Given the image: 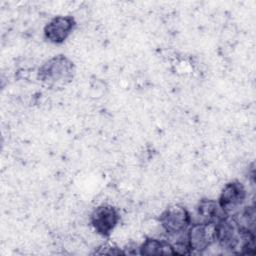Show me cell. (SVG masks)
Returning <instances> with one entry per match:
<instances>
[{
  "label": "cell",
  "mask_w": 256,
  "mask_h": 256,
  "mask_svg": "<svg viewBox=\"0 0 256 256\" xmlns=\"http://www.w3.org/2000/svg\"><path fill=\"white\" fill-rule=\"evenodd\" d=\"M215 242L223 249L241 255L255 253V230L239 225L230 215H222L214 223Z\"/></svg>",
  "instance_id": "6da1fadb"
},
{
  "label": "cell",
  "mask_w": 256,
  "mask_h": 256,
  "mask_svg": "<svg viewBox=\"0 0 256 256\" xmlns=\"http://www.w3.org/2000/svg\"><path fill=\"white\" fill-rule=\"evenodd\" d=\"M185 242L191 254L204 252L215 243L214 223L192 222L186 231Z\"/></svg>",
  "instance_id": "5b68a950"
},
{
  "label": "cell",
  "mask_w": 256,
  "mask_h": 256,
  "mask_svg": "<svg viewBox=\"0 0 256 256\" xmlns=\"http://www.w3.org/2000/svg\"><path fill=\"white\" fill-rule=\"evenodd\" d=\"M76 28V20L71 15H57L49 20L43 28L44 39L51 44L64 43Z\"/></svg>",
  "instance_id": "52a82bcc"
},
{
  "label": "cell",
  "mask_w": 256,
  "mask_h": 256,
  "mask_svg": "<svg viewBox=\"0 0 256 256\" xmlns=\"http://www.w3.org/2000/svg\"><path fill=\"white\" fill-rule=\"evenodd\" d=\"M197 215L199 216L201 222L206 223H215L224 213L220 210L217 201L213 199L203 198L201 199L197 206Z\"/></svg>",
  "instance_id": "9c48e42d"
},
{
  "label": "cell",
  "mask_w": 256,
  "mask_h": 256,
  "mask_svg": "<svg viewBox=\"0 0 256 256\" xmlns=\"http://www.w3.org/2000/svg\"><path fill=\"white\" fill-rule=\"evenodd\" d=\"M74 62L63 54L44 61L37 70V79L47 89H60L72 82L75 77Z\"/></svg>",
  "instance_id": "7a4b0ae2"
},
{
  "label": "cell",
  "mask_w": 256,
  "mask_h": 256,
  "mask_svg": "<svg viewBox=\"0 0 256 256\" xmlns=\"http://www.w3.org/2000/svg\"><path fill=\"white\" fill-rule=\"evenodd\" d=\"M120 220L116 207L110 204H101L95 207L90 214V224L93 230L102 237H109Z\"/></svg>",
  "instance_id": "8992f818"
},
{
  "label": "cell",
  "mask_w": 256,
  "mask_h": 256,
  "mask_svg": "<svg viewBox=\"0 0 256 256\" xmlns=\"http://www.w3.org/2000/svg\"><path fill=\"white\" fill-rule=\"evenodd\" d=\"M247 198V190L239 180L227 182L222 188L217 203L225 215H233L239 211Z\"/></svg>",
  "instance_id": "277c9868"
},
{
  "label": "cell",
  "mask_w": 256,
  "mask_h": 256,
  "mask_svg": "<svg viewBox=\"0 0 256 256\" xmlns=\"http://www.w3.org/2000/svg\"><path fill=\"white\" fill-rule=\"evenodd\" d=\"M95 254H106V255H125V252L119 247L109 244H104L95 250Z\"/></svg>",
  "instance_id": "30bf717a"
},
{
  "label": "cell",
  "mask_w": 256,
  "mask_h": 256,
  "mask_svg": "<svg viewBox=\"0 0 256 256\" xmlns=\"http://www.w3.org/2000/svg\"><path fill=\"white\" fill-rule=\"evenodd\" d=\"M158 221L168 235L174 236L187 231L192 223V216L185 206L172 204L162 211Z\"/></svg>",
  "instance_id": "3957f363"
},
{
  "label": "cell",
  "mask_w": 256,
  "mask_h": 256,
  "mask_svg": "<svg viewBox=\"0 0 256 256\" xmlns=\"http://www.w3.org/2000/svg\"><path fill=\"white\" fill-rule=\"evenodd\" d=\"M140 255H176L173 244L166 240L148 237L138 246Z\"/></svg>",
  "instance_id": "ba28073f"
}]
</instances>
